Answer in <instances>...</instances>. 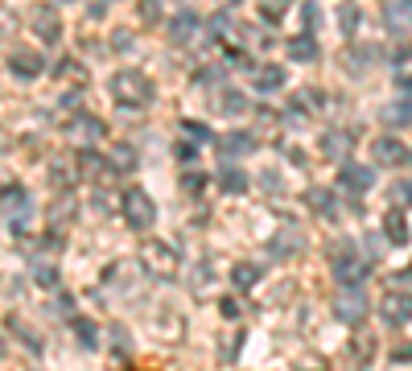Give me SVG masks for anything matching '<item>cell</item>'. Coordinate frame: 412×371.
I'll return each mask as SVG.
<instances>
[{
	"label": "cell",
	"mask_w": 412,
	"mask_h": 371,
	"mask_svg": "<svg viewBox=\"0 0 412 371\" xmlns=\"http://www.w3.org/2000/svg\"><path fill=\"white\" fill-rule=\"evenodd\" d=\"M112 165H116V169H128V165H137V153H132L128 144H120V149L112 153Z\"/></svg>",
	"instance_id": "obj_30"
},
{
	"label": "cell",
	"mask_w": 412,
	"mask_h": 371,
	"mask_svg": "<svg viewBox=\"0 0 412 371\" xmlns=\"http://www.w3.org/2000/svg\"><path fill=\"white\" fill-rule=\"evenodd\" d=\"M169 38H174L178 46H185L190 38H198V17H194V13H178V17L169 21Z\"/></svg>",
	"instance_id": "obj_14"
},
{
	"label": "cell",
	"mask_w": 412,
	"mask_h": 371,
	"mask_svg": "<svg viewBox=\"0 0 412 371\" xmlns=\"http://www.w3.org/2000/svg\"><path fill=\"white\" fill-rule=\"evenodd\" d=\"M334 314H338L342 322H363V314H367L363 289H359V285H342L338 297H334Z\"/></svg>",
	"instance_id": "obj_5"
},
{
	"label": "cell",
	"mask_w": 412,
	"mask_h": 371,
	"mask_svg": "<svg viewBox=\"0 0 412 371\" xmlns=\"http://www.w3.org/2000/svg\"><path fill=\"white\" fill-rule=\"evenodd\" d=\"M351 149H355V137H351V132H326V137H321V153L334 157V161H346Z\"/></svg>",
	"instance_id": "obj_13"
},
{
	"label": "cell",
	"mask_w": 412,
	"mask_h": 371,
	"mask_svg": "<svg viewBox=\"0 0 412 371\" xmlns=\"http://www.w3.org/2000/svg\"><path fill=\"white\" fill-rule=\"evenodd\" d=\"M252 149H256L252 132H227V137H219V153L223 157H247Z\"/></svg>",
	"instance_id": "obj_12"
},
{
	"label": "cell",
	"mask_w": 412,
	"mask_h": 371,
	"mask_svg": "<svg viewBox=\"0 0 412 371\" xmlns=\"http://www.w3.org/2000/svg\"><path fill=\"white\" fill-rule=\"evenodd\" d=\"M215 107H219L223 116H239V112H247V99H243V91H235V87H223Z\"/></svg>",
	"instance_id": "obj_15"
},
{
	"label": "cell",
	"mask_w": 412,
	"mask_h": 371,
	"mask_svg": "<svg viewBox=\"0 0 412 371\" xmlns=\"http://www.w3.org/2000/svg\"><path fill=\"white\" fill-rule=\"evenodd\" d=\"M280 186H284V182H280V174H260V190H273V194H276Z\"/></svg>",
	"instance_id": "obj_35"
},
{
	"label": "cell",
	"mask_w": 412,
	"mask_h": 371,
	"mask_svg": "<svg viewBox=\"0 0 412 371\" xmlns=\"http://www.w3.org/2000/svg\"><path fill=\"white\" fill-rule=\"evenodd\" d=\"M140 268H148L153 277H174L178 273V248L174 243H161V239H144Z\"/></svg>",
	"instance_id": "obj_2"
},
{
	"label": "cell",
	"mask_w": 412,
	"mask_h": 371,
	"mask_svg": "<svg viewBox=\"0 0 412 371\" xmlns=\"http://www.w3.org/2000/svg\"><path fill=\"white\" fill-rule=\"evenodd\" d=\"M371 153H375V161H379V165H400V161L409 157V149H404L396 137H379L375 144H371Z\"/></svg>",
	"instance_id": "obj_8"
},
{
	"label": "cell",
	"mask_w": 412,
	"mask_h": 371,
	"mask_svg": "<svg viewBox=\"0 0 412 371\" xmlns=\"http://www.w3.org/2000/svg\"><path fill=\"white\" fill-rule=\"evenodd\" d=\"M157 17H161V0H140V21H148V25H153Z\"/></svg>",
	"instance_id": "obj_31"
},
{
	"label": "cell",
	"mask_w": 412,
	"mask_h": 371,
	"mask_svg": "<svg viewBox=\"0 0 412 371\" xmlns=\"http://www.w3.org/2000/svg\"><path fill=\"white\" fill-rule=\"evenodd\" d=\"M235 351H239V334H235V338H227V342H223V347H219V359H231V355H235Z\"/></svg>",
	"instance_id": "obj_37"
},
{
	"label": "cell",
	"mask_w": 412,
	"mask_h": 371,
	"mask_svg": "<svg viewBox=\"0 0 412 371\" xmlns=\"http://www.w3.org/2000/svg\"><path fill=\"white\" fill-rule=\"evenodd\" d=\"M379 310H383V318H388V322H409V318H412V297H409V293H388Z\"/></svg>",
	"instance_id": "obj_9"
},
{
	"label": "cell",
	"mask_w": 412,
	"mask_h": 371,
	"mask_svg": "<svg viewBox=\"0 0 412 371\" xmlns=\"http://www.w3.org/2000/svg\"><path fill=\"white\" fill-rule=\"evenodd\" d=\"M383 232H388L392 243H404V239H409V223H404V215H400V211H388V215H383Z\"/></svg>",
	"instance_id": "obj_17"
},
{
	"label": "cell",
	"mask_w": 412,
	"mask_h": 371,
	"mask_svg": "<svg viewBox=\"0 0 412 371\" xmlns=\"http://www.w3.org/2000/svg\"><path fill=\"white\" fill-rule=\"evenodd\" d=\"M388 29H396V38H409L412 33V0H396L388 8Z\"/></svg>",
	"instance_id": "obj_11"
},
{
	"label": "cell",
	"mask_w": 412,
	"mask_h": 371,
	"mask_svg": "<svg viewBox=\"0 0 412 371\" xmlns=\"http://www.w3.org/2000/svg\"><path fill=\"white\" fill-rule=\"evenodd\" d=\"M194 144H198V140H182V144L174 149V153H178V161H190V157H194Z\"/></svg>",
	"instance_id": "obj_36"
},
{
	"label": "cell",
	"mask_w": 412,
	"mask_h": 371,
	"mask_svg": "<svg viewBox=\"0 0 412 371\" xmlns=\"http://www.w3.org/2000/svg\"><path fill=\"white\" fill-rule=\"evenodd\" d=\"M112 342H116V347H128V334H124L120 326H112Z\"/></svg>",
	"instance_id": "obj_44"
},
{
	"label": "cell",
	"mask_w": 412,
	"mask_h": 371,
	"mask_svg": "<svg viewBox=\"0 0 412 371\" xmlns=\"http://www.w3.org/2000/svg\"><path fill=\"white\" fill-rule=\"evenodd\" d=\"M219 4H239V0H219Z\"/></svg>",
	"instance_id": "obj_46"
},
{
	"label": "cell",
	"mask_w": 412,
	"mask_h": 371,
	"mask_svg": "<svg viewBox=\"0 0 412 371\" xmlns=\"http://www.w3.org/2000/svg\"><path fill=\"white\" fill-rule=\"evenodd\" d=\"M219 79H223V75H219V70H215V66H206V70H202V75H198V83H219Z\"/></svg>",
	"instance_id": "obj_42"
},
{
	"label": "cell",
	"mask_w": 412,
	"mask_h": 371,
	"mask_svg": "<svg viewBox=\"0 0 412 371\" xmlns=\"http://www.w3.org/2000/svg\"><path fill=\"white\" fill-rule=\"evenodd\" d=\"M305 202H310V206H314L318 215H326V211H334V206H330L334 198H330V190H321V186H314V190L305 194Z\"/></svg>",
	"instance_id": "obj_23"
},
{
	"label": "cell",
	"mask_w": 412,
	"mask_h": 371,
	"mask_svg": "<svg viewBox=\"0 0 412 371\" xmlns=\"http://www.w3.org/2000/svg\"><path fill=\"white\" fill-rule=\"evenodd\" d=\"M330 268H334L338 285H363V277H367V264L363 260H355V256H346V243H334V252H330Z\"/></svg>",
	"instance_id": "obj_4"
},
{
	"label": "cell",
	"mask_w": 412,
	"mask_h": 371,
	"mask_svg": "<svg viewBox=\"0 0 412 371\" xmlns=\"http://www.w3.org/2000/svg\"><path fill=\"white\" fill-rule=\"evenodd\" d=\"M260 17L264 21H280L284 17V0H260Z\"/></svg>",
	"instance_id": "obj_29"
},
{
	"label": "cell",
	"mask_w": 412,
	"mask_h": 371,
	"mask_svg": "<svg viewBox=\"0 0 412 371\" xmlns=\"http://www.w3.org/2000/svg\"><path fill=\"white\" fill-rule=\"evenodd\" d=\"M227 29H231V17L227 13H219V17L211 21V33H215V38H227Z\"/></svg>",
	"instance_id": "obj_33"
},
{
	"label": "cell",
	"mask_w": 412,
	"mask_h": 371,
	"mask_svg": "<svg viewBox=\"0 0 412 371\" xmlns=\"http://www.w3.org/2000/svg\"><path fill=\"white\" fill-rule=\"evenodd\" d=\"M58 314H70V318H75V297H70V293L58 297Z\"/></svg>",
	"instance_id": "obj_39"
},
{
	"label": "cell",
	"mask_w": 412,
	"mask_h": 371,
	"mask_svg": "<svg viewBox=\"0 0 412 371\" xmlns=\"http://www.w3.org/2000/svg\"><path fill=\"white\" fill-rule=\"evenodd\" d=\"M219 182H223V190H235V194H239V190H243V186H247V178H243V174H239V169H223V174H219Z\"/></svg>",
	"instance_id": "obj_28"
},
{
	"label": "cell",
	"mask_w": 412,
	"mask_h": 371,
	"mask_svg": "<svg viewBox=\"0 0 412 371\" xmlns=\"http://www.w3.org/2000/svg\"><path fill=\"white\" fill-rule=\"evenodd\" d=\"M75 128L83 132V140H99L103 132H107V128H103L99 120H91V116H79V120H75Z\"/></svg>",
	"instance_id": "obj_25"
},
{
	"label": "cell",
	"mask_w": 412,
	"mask_h": 371,
	"mask_svg": "<svg viewBox=\"0 0 412 371\" xmlns=\"http://www.w3.org/2000/svg\"><path fill=\"white\" fill-rule=\"evenodd\" d=\"M75 334H79V342H83L87 351L99 347V330H95V322H87V318H75Z\"/></svg>",
	"instance_id": "obj_20"
},
{
	"label": "cell",
	"mask_w": 412,
	"mask_h": 371,
	"mask_svg": "<svg viewBox=\"0 0 412 371\" xmlns=\"http://www.w3.org/2000/svg\"><path fill=\"white\" fill-rule=\"evenodd\" d=\"M182 186H185V194H202L206 178H202V174H185V178H182Z\"/></svg>",
	"instance_id": "obj_32"
},
{
	"label": "cell",
	"mask_w": 412,
	"mask_h": 371,
	"mask_svg": "<svg viewBox=\"0 0 412 371\" xmlns=\"http://www.w3.org/2000/svg\"><path fill=\"white\" fill-rule=\"evenodd\" d=\"M33 280H38L42 289H54V285H58V268H54V264H33Z\"/></svg>",
	"instance_id": "obj_26"
},
{
	"label": "cell",
	"mask_w": 412,
	"mask_h": 371,
	"mask_svg": "<svg viewBox=\"0 0 412 371\" xmlns=\"http://www.w3.org/2000/svg\"><path fill=\"white\" fill-rule=\"evenodd\" d=\"M124 219H128L132 232H148L157 223V206H153V198L144 190H128L124 194Z\"/></svg>",
	"instance_id": "obj_3"
},
{
	"label": "cell",
	"mask_w": 412,
	"mask_h": 371,
	"mask_svg": "<svg viewBox=\"0 0 412 371\" xmlns=\"http://www.w3.org/2000/svg\"><path fill=\"white\" fill-rule=\"evenodd\" d=\"M351 351H355V355H363V359H371V342H367V338H355V347H351Z\"/></svg>",
	"instance_id": "obj_41"
},
{
	"label": "cell",
	"mask_w": 412,
	"mask_h": 371,
	"mask_svg": "<svg viewBox=\"0 0 412 371\" xmlns=\"http://www.w3.org/2000/svg\"><path fill=\"white\" fill-rule=\"evenodd\" d=\"M383 120H388V124H412V103L409 99L388 103V107H383Z\"/></svg>",
	"instance_id": "obj_19"
},
{
	"label": "cell",
	"mask_w": 412,
	"mask_h": 371,
	"mask_svg": "<svg viewBox=\"0 0 412 371\" xmlns=\"http://www.w3.org/2000/svg\"><path fill=\"white\" fill-rule=\"evenodd\" d=\"M231 280H235L239 289H252V285L260 280V268H256V264H235V268H231Z\"/></svg>",
	"instance_id": "obj_21"
},
{
	"label": "cell",
	"mask_w": 412,
	"mask_h": 371,
	"mask_svg": "<svg viewBox=\"0 0 412 371\" xmlns=\"http://www.w3.org/2000/svg\"><path fill=\"white\" fill-rule=\"evenodd\" d=\"M112 95H116L124 107H128V103H132V107H148V103H153V83H148L140 70H116V75H112Z\"/></svg>",
	"instance_id": "obj_1"
},
{
	"label": "cell",
	"mask_w": 412,
	"mask_h": 371,
	"mask_svg": "<svg viewBox=\"0 0 412 371\" xmlns=\"http://www.w3.org/2000/svg\"><path fill=\"white\" fill-rule=\"evenodd\" d=\"M371 182H375V174L363 169V165H342V174H338V186H342V190H351V194H363Z\"/></svg>",
	"instance_id": "obj_10"
},
{
	"label": "cell",
	"mask_w": 412,
	"mask_h": 371,
	"mask_svg": "<svg viewBox=\"0 0 412 371\" xmlns=\"http://www.w3.org/2000/svg\"><path fill=\"white\" fill-rule=\"evenodd\" d=\"M297 248H301V239H297L293 232H280L273 239V256H289V252H297Z\"/></svg>",
	"instance_id": "obj_24"
},
{
	"label": "cell",
	"mask_w": 412,
	"mask_h": 371,
	"mask_svg": "<svg viewBox=\"0 0 412 371\" xmlns=\"http://www.w3.org/2000/svg\"><path fill=\"white\" fill-rule=\"evenodd\" d=\"M284 87V70L280 66H264V70H256V91L268 95V91H280Z\"/></svg>",
	"instance_id": "obj_16"
},
{
	"label": "cell",
	"mask_w": 412,
	"mask_h": 371,
	"mask_svg": "<svg viewBox=\"0 0 412 371\" xmlns=\"http://www.w3.org/2000/svg\"><path fill=\"white\" fill-rule=\"evenodd\" d=\"M112 50H120V54H128V50H132V38H128V33H116V42H112Z\"/></svg>",
	"instance_id": "obj_38"
},
{
	"label": "cell",
	"mask_w": 412,
	"mask_h": 371,
	"mask_svg": "<svg viewBox=\"0 0 412 371\" xmlns=\"http://www.w3.org/2000/svg\"><path fill=\"white\" fill-rule=\"evenodd\" d=\"M289 58H297V62H314V58H318L314 38H310V33H305V38H293V42H289Z\"/></svg>",
	"instance_id": "obj_18"
},
{
	"label": "cell",
	"mask_w": 412,
	"mask_h": 371,
	"mask_svg": "<svg viewBox=\"0 0 412 371\" xmlns=\"http://www.w3.org/2000/svg\"><path fill=\"white\" fill-rule=\"evenodd\" d=\"M318 4H305V25H310V29H314V25H318Z\"/></svg>",
	"instance_id": "obj_43"
},
{
	"label": "cell",
	"mask_w": 412,
	"mask_h": 371,
	"mask_svg": "<svg viewBox=\"0 0 412 371\" xmlns=\"http://www.w3.org/2000/svg\"><path fill=\"white\" fill-rule=\"evenodd\" d=\"M33 33H38L46 46H54V42L62 38V21H58L54 4H38V8H33Z\"/></svg>",
	"instance_id": "obj_6"
},
{
	"label": "cell",
	"mask_w": 412,
	"mask_h": 371,
	"mask_svg": "<svg viewBox=\"0 0 412 371\" xmlns=\"http://www.w3.org/2000/svg\"><path fill=\"white\" fill-rule=\"evenodd\" d=\"M338 21H342V33L355 38V29H359V4H342L338 8Z\"/></svg>",
	"instance_id": "obj_22"
},
{
	"label": "cell",
	"mask_w": 412,
	"mask_h": 371,
	"mask_svg": "<svg viewBox=\"0 0 412 371\" xmlns=\"http://www.w3.org/2000/svg\"><path fill=\"white\" fill-rule=\"evenodd\" d=\"M219 310H223V318H239V301H223V305H219Z\"/></svg>",
	"instance_id": "obj_40"
},
{
	"label": "cell",
	"mask_w": 412,
	"mask_h": 371,
	"mask_svg": "<svg viewBox=\"0 0 412 371\" xmlns=\"http://www.w3.org/2000/svg\"><path fill=\"white\" fill-rule=\"evenodd\" d=\"M54 75H58V79H75V83H83V70H79L75 58H62V62L54 66Z\"/></svg>",
	"instance_id": "obj_27"
},
{
	"label": "cell",
	"mask_w": 412,
	"mask_h": 371,
	"mask_svg": "<svg viewBox=\"0 0 412 371\" xmlns=\"http://www.w3.org/2000/svg\"><path fill=\"white\" fill-rule=\"evenodd\" d=\"M42 54H33V50H13L8 54V70L17 75V79H33V75H42Z\"/></svg>",
	"instance_id": "obj_7"
},
{
	"label": "cell",
	"mask_w": 412,
	"mask_h": 371,
	"mask_svg": "<svg viewBox=\"0 0 412 371\" xmlns=\"http://www.w3.org/2000/svg\"><path fill=\"white\" fill-rule=\"evenodd\" d=\"M400 87H404V91H412V75H400Z\"/></svg>",
	"instance_id": "obj_45"
},
{
	"label": "cell",
	"mask_w": 412,
	"mask_h": 371,
	"mask_svg": "<svg viewBox=\"0 0 412 371\" xmlns=\"http://www.w3.org/2000/svg\"><path fill=\"white\" fill-rule=\"evenodd\" d=\"M182 128H185V132H190V140H198V144H202V140L211 137V132H206V124H194V120H185Z\"/></svg>",
	"instance_id": "obj_34"
}]
</instances>
